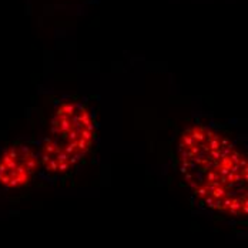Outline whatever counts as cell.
I'll use <instances>...</instances> for the list:
<instances>
[{
	"label": "cell",
	"mask_w": 248,
	"mask_h": 248,
	"mask_svg": "<svg viewBox=\"0 0 248 248\" xmlns=\"http://www.w3.org/2000/svg\"><path fill=\"white\" fill-rule=\"evenodd\" d=\"M94 140L96 123L87 104L61 101L50 121V137L41 147L40 166L51 176H64L86 158Z\"/></svg>",
	"instance_id": "6da1fadb"
},
{
	"label": "cell",
	"mask_w": 248,
	"mask_h": 248,
	"mask_svg": "<svg viewBox=\"0 0 248 248\" xmlns=\"http://www.w3.org/2000/svg\"><path fill=\"white\" fill-rule=\"evenodd\" d=\"M40 158L30 145L14 143L0 154V184L6 188L26 187L37 174Z\"/></svg>",
	"instance_id": "7a4b0ae2"
}]
</instances>
